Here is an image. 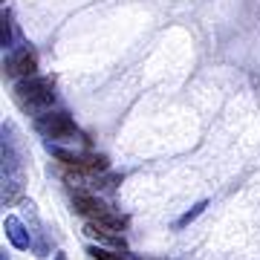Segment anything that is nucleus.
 <instances>
[{
    "label": "nucleus",
    "instance_id": "nucleus-1",
    "mask_svg": "<svg viewBox=\"0 0 260 260\" xmlns=\"http://www.w3.org/2000/svg\"><path fill=\"white\" fill-rule=\"evenodd\" d=\"M15 102H18L20 110L26 113H47L55 102V81L52 78H38V75H29V78H20L15 84Z\"/></svg>",
    "mask_w": 260,
    "mask_h": 260
},
{
    "label": "nucleus",
    "instance_id": "nucleus-2",
    "mask_svg": "<svg viewBox=\"0 0 260 260\" xmlns=\"http://www.w3.org/2000/svg\"><path fill=\"white\" fill-rule=\"evenodd\" d=\"M73 208H75V214L87 217V223H102V225H110V229H119V232L127 225V220H124L121 214H113L110 208L93 194H75Z\"/></svg>",
    "mask_w": 260,
    "mask_h": 260
},
{
    "label": "nucleus",
    "instance_id": "nucleus-3",
    "mask_svg": "<svg viewBox=\"0 0 260 260\" xmlns=\"http://www.w3.org/2000/svg\"><path fill=\"white\" fill-rule=\"evenodd\" d=\"M35 130L41 133V136H47V139L52 142H75L81 139V130L75 127V121L67 116V113H41L35 119Z\"/></svg>",
    "mask_w": 260,
    "mask_h": 260
},
{
    "label": "nucleus",
    "instance_id": "nucleus-4",
    "mask_svg": "<svg viewBox=\"0 0 260 260\" xmlns=\"http://www.w3.org/2000/svg\"><path fill=\"white\" fill-rule=\"evenodd\" d=\"M47 150L58 162H64V165L75 168V171H84V174H95V171H104L107 168V159L99 156V153H87V150H67L61 145H52L47 142Z\"/></svg>",
    "mask_w": 260,
    "mask_h": 260
},
{
    "label": "nucleus",
    "instance_id": "nucleus-5",
    "mask_svg": "<svg viewBox=\"0 0 260 260\" xmlns=\"http://www.w3.org/2000/svg\"><path fill=\"white\" fill-rule=\"evenodd\" d=\"M3 70H6V75H15V78H29L38 70V55L29 47H20L18 52H9L6 55Z\"/></svg>",
    "mask_w": 260,
    "mask_h": 260
},
{
    "label": "nucleus",
    "instance_id": "nucleus-6",
    "mask_svg": "<svg viewBox=\"0 0 260 260\" xmlns=\"http://www.w3.org/2000/svg\"><path fill=\"white\" fill-rule=\"evenodd\" d=\"M3 232H6V237H9V243L15 246V249H29L32 246V237H29V232L23 229V223H20L18 217H6L3 220Z\"/></svg>",
    "mask_w": 260,
    "mask_h": 260
},
{
    "label": "nucleus",
    "instance_id": "nucleus-7",
    "mask_svg": "<svg viewBox=\"0 0 260 260\" xmlns=\"http://www.w3.org/2000/svg\"><path fill=\"white\" fill-rule=\"evenodd\" d=\"M84 232L90 234V237H95V240L107 243V246H116V249H124V240H121L119 229H110V225H102V223H87V229Z\"/></svg>",
    "mask_w": 260,
    "mask_h": 260
},
{
    "label": "nucleus",
    "instance_id": "nucleus-8",
    "mask_svg": "<svg viewBox=\"0 0 260 260\" xmlns=\"http://www.w3.org/2000/svg\"><path fill=\"white\" fill-rule=\"evenodd\" d=\"M90 254L95 260H145V257L130 254V251H113V249H102V246H90Z\"/></svg>",
    "mask_w": 260,
    "mask_h": 260
},
{
    "label": "nucleus",
    "instance_id": "nucleus-9",
    "mask_svg": "<svg viewBox=\"0 0 260 260\" xmlns=\"http://www.w3.org/2000/svg\"><path fill=\"white\" fill-rule=\"evenodd\" d=\"M3 29H0V47L6 49V52H12V15L9 12H3Z\"/></svg>",
    "mask_w": 260,
    "mask_h": 260
},
{
    "label": "nucleus",
    "instance_id": "nucleus-10",
    "mask_svg": "<svg viewBox=\"0 0 260 260\" xmlns=\"http://www.w3.org/2000/svg\"><path fill=\"white\" fill-rule=\"evenodd\" d=\"M205 205H208V203L203 200V203H197V205H194V208H191L188 214H182V217H179V229H182V225H188V223H194L197 217L203 214V208H205Z\"/></svg>",
    "mask_w": 260,
    "mask_h": 260
},
{
    "label": "nucleus",
    "instance_id": "nucleus-11",
    "mask_svg": "<svg viewBox=\"0 0 260 260\" xmlns=\"http://www.w3.org/2000/svg\"><path fill=\"white\" fill-rule=\"evenodd\" d=\"M55 260H67V257H64V254H61V251H58V254H55Z\"/></svg>",
    "mask_w": 260,
    "mask_h": 260
}]
</instances>
